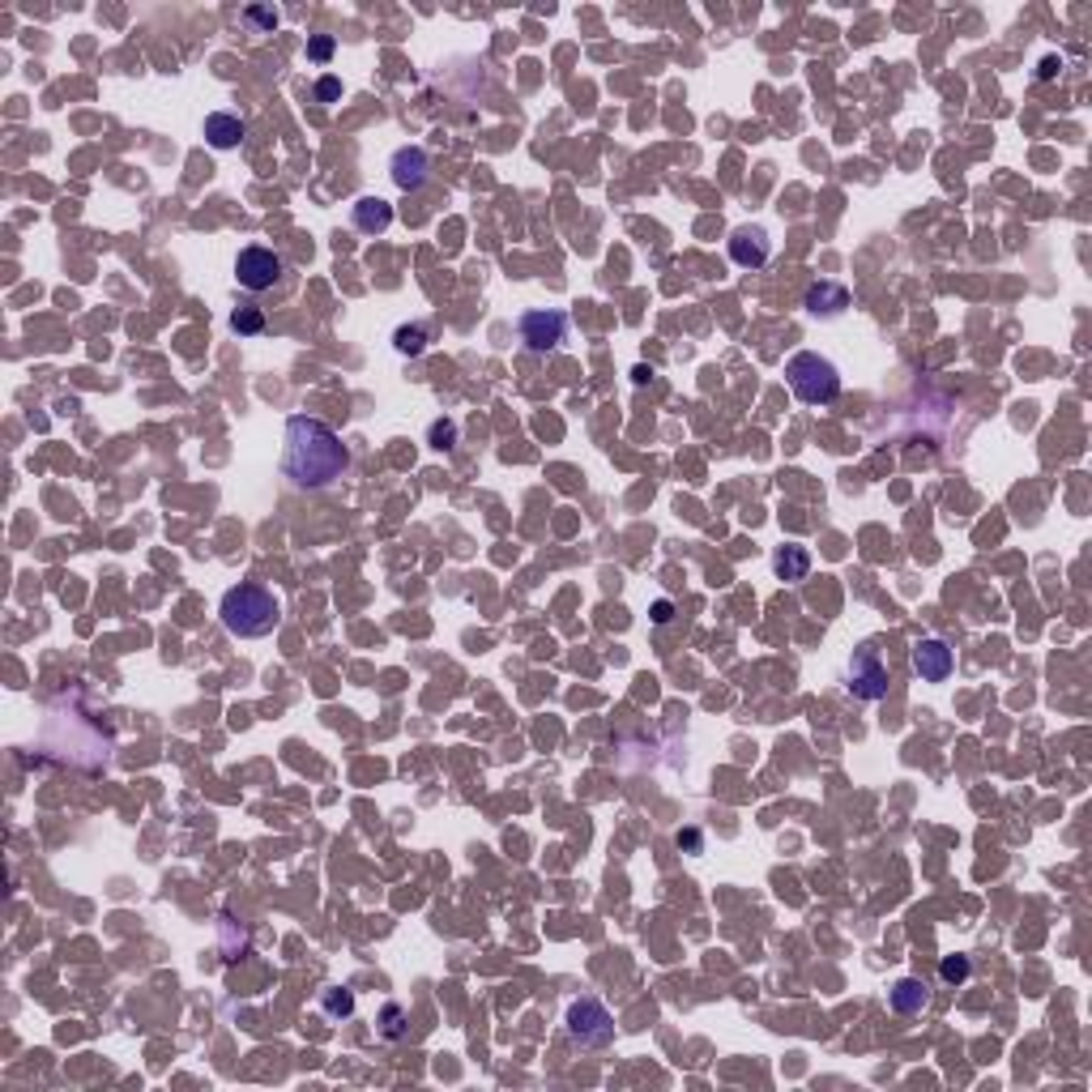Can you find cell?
<instances>
[{
    "mask_svg": "<svg viewBox=\"0 0 1092 1092\" xmlns=\"http://www.w3.org/2000/svg\"><path fill=\"white\" fill-rule=\"evenodd\" d=\"M350 470V448L325 419L290 415L282 440V474L299 491H325Z\"/></svg>",
    "mask_w": 1092,
    "mask_h": 1092,
    "instance_id": "6da1fadb",
    "label": "cell"
},
{
    "mask_svg": "<svg viewBox=\"0 0 1092 1092\" xmlns=\"http://www.w3.org/2000/svg\"><path fill=\"white\" fill-rule=\"evenodd\" d=\"M218 619H223V627L231 636L239 640H260V636H270L278 619H282V606L278 598L256 585V580H239V585H231L223 594V602H218Z\"/></svg>",
    "mask_w": 1092,
    "mask_h": 1092,
    "instance_id": "7a4b0ae2",
    "label": "cell"
},
{
    "mask_svg": "<svg viewBox=\"0 0 1092 1092\" xmlns=\"http://www.w3.org/2000/svg\"><path fill=\"white\" fill-rule=\"evenodd\" d=\"M786 380L794 388V397L803 406H828L841 397V372L833 359H823L815 350H798L786 363Z\"/></svg>",
    "mask_w": 1092,
    "mask_h": 1092,
    "instance_id": "3957f363",
    "label": "cell"
},
{
    "mask_svg": "<svg viewBox=\"0 0 1092 1092\" xmlns=\"http://www.w3.org/2000/svg\"><path fill=\"white\" fill-rule=\"evenodd\" d=\"M568 1037L576 1041L580 1050H606L615 1041V1015L606 1011L602 999H594V994H585V999H576L568 1007Z\"/></svg>",
    "mask_w": 1092,
    "mask_h": 1092,
    "instance_id": "277c9868",
    "label": "cell"
},
{
    "mask_svg": "<svg viewBox=\"0 0 1092 1092\" xmlns=\"http://www.w3.org/2000/svg\"><path fill=\"white\" fill-rule=\"evenodd\" d=\"M517 333L533 354H551V350H560V342L568 337V317L560 307H533L517 321Z\"/></svg>",
    "mask_w": 1092,
    "mask_h": 1092,
    "instance_id": "5b68a950",
    "label": "cell"
},
{
    "mask_svg": "<svg viewBox=\"0 0 1092 1092\" xmlns=\"http://www.w3.org/2000/svg\"><path fill=\"white\" fill-rule=\"evenodd\" d=\"M286 274V265L274 248H265V244H248L244 252L235 256V282L252 290V295H260V290H270L278 278Z\"/></svg>",
    "mask_w": 1092,
    "mask_h": 1092,
    "instance_id": "8992f818",
    "label": "cell"
},
{
    "mask_svg": "<svg viewBox=\"0 0 1092 1092\" xmlns=\"http://www.w3.org/2000/svg\"><path fill=\"white\" fill-rule=\"evenodd\" d=\"M888 683H892V674H888V662L880 658V649H870V645L854 649V658H849V692L858 700H884Z\"/></svg>",
    "mask_w": 1092,
    "mask_h": 1092,
    "instance_id": "52a82bcc",
    "label": "cell"
},
{
    "mask_svg": "<svg viewBox=\"0 0 1092 1092\" xmlns=\"http://www.w3.org/2000/svg\"><path fill=\"white\" fill-rule=\"evenodd\" d=\"M388 172H393V184L401 192H419L431 176V154L423 145H401V150H393V158H388Z\"/></svg>",
    "mask_w": 1092,
    "mask_h": 1092,
    "instance_id": "ba28073f",
    "label": "cell"
},
{
    "mask_svg": "<svg viewBox=\"0 0 1092 1092\" xmlns=\"http://www.w3.org/2000/svg\"><path fill=\"white\" fill-rule=\"evenodd\" d=\"M768 256H772V239L764 227H739L730 235V260L739 270H760V265H768Z\"/></svg>",
    "mask_w": 1092,
    "mask_h": 1092,
    "instance_id": "9c48e42d",
    "label": "cell"
},
{
    "mask_svg": "<svg viewBox=\"0 0 1092 1092\" xmlns=\"http://www.w3.org/2000/svg\"><path fill=\"white\" fill-rule=\"evenodd\" d=\"M952 666H956V658H952V649L943 640L931 636V640L913 645V670H917L921 683H943V678L952 674Z\"/></svg>",
    "mask_w": 1092,
    "mask_h": 1092,
    "instance_id": "30bf717a",
    "label": "cell"
},
{
    "mask_svg": "<svg viewBox=\"0 0 1092 1092\" xmlns=\"http://www.w3.org/2000/svg\"><path fill=\"white\" fill-rule=\"evenodd\" d=\"M350 223L363 235H384L388 227H393V205H388L384 197H359L350 205Z\"/></svg>",
    "mask_w": 1092,
    "mask_h": 1092,
    "instance_id": "8fae6325",
    "label": "cell"
},
{
    "mask_svg": "<svg viewBox=\"0 0 1092 1092\" xmlns=\"http://www.w3.org/2000/svg\"><path fill=\"white\" fill-rule=\"evenodd\" d=\"M803 307L811 312V317H841V312L849 307V290L841 282H811Z\"/></svg>",
    "mask_w": 1092,
    "mask_h": 1092,
    "instance_id": "7c38bea8",
    "label": "cell"
},
{
    "mask_svg": "<svg viewBox=\"0 0 1092 1092\" xmlns=\"http://www.w3.org/2000/svg\"><path fill=\"white\" fill-rule=\"evenodd\" d=\"M888 1003H892L896 1015H921V1011L931 1007V986L921 982V978H901V982L892 986Z\"/></svg>",
    "mask_w": 1092,
    "mask_h": 1092,
    "instance_id": "4fadbf2b",
    "label": "cell"
},
{
    "mask_svg": "<svg viewBox=\"0 0 1092 1092\" xmlns=\"http://www.w3.org/2000/svg\"><path fill=\"white\" fill-rule=\"evenodd\" d=\"M772 572L781 580H790V585H798V580H807V572H811V551L803 542H781L772 551Z\"/></svg>",
    "mask_w": 1092,
    "mask_h": 1092,
    "instance_id": "5bb4252c",
    "label": "cell"
},
{
    "mask_svg": "<svg viewBox=\"0 0 1092 1092\" xmlns=\"http://www.w3.org/2000/svg\"><path fill=\"white\" fill-rule=\"evenodd\" d=\"M244 120L231 115V111H209L205 115V141L213 145V150H235L239 141H244Z\"/></svg>",
    "mask_w": 1092,
    "mask_h": 1092,
    "instance_id": "9a60e30c",
    "label": "cell"
},
{
    "mask_svg": "<svg viewBox=\"0 0 1092 1092\" xmlns=\"http://www.w3.org/2000/svg\"><path fill=\"white\" fill-rule=\"evenodd\" d=\"M321 1011L329 1015V1020H346V1015H354V990L346 986H329L321 994Z\"/></svg>",
    "mask_w": 1092,
    "mask_h": 1092,
    "instance_id": "2e32d148",
    "label": "cell"
},
{
    "mask_svg": "<svg viewBox=\"0 0 1092 1092\" xmlns=\"http://www.w3.org/2000/svg\"><path fill=\"white\" fill-rule=\"evenodd\" d=\"M231 333H239V337H256V333H265V312L260 307H235L231 312Z\"/></svg>",
    "mask_w": 1092,
    "mask_h": 1092,
    "instance_id": "e0dca14e",
    "label": "cell"
},
{
    "mask_svg": "<svg viewBox=\"0 0 1092 1092\" xmlns=\"http://www.w3.org/2000/svg\"><path fill=\"white\" fill-rule=\"evenodd\" d=\"M393 346H397L401 354H423V350H427V325H401V329L393 333Z\"/></svg>",
    "mask_w": 1092,
    "mask_h": 1092,
    "instance_id": "ac0fdd59",
    "label": "cell"
},
{
    "mask_svg": "<svg viewBox=\"0 0 1092 1092\" xmlns=\"http://www.w3.org/2000/svg\"><path fill=\"white\" fill-rule=\"evenodd\" d=\"M457 435H461V427H457L453 419H435V423L427 427V444H431L435 453H448V448H457Z\"/></svg>",
    "mask_w": 1092,
    "mask_h": 1092,
    "instance_id": "d6986e66",
    "label": "cell"
},
{
    "mask_svg": "<svg viewBox=\"0 0 1092 1092\" xmlns=\"http://www.w3.org/2000/svg\"><path fill=\"white\" fill-rule=\"evenodd\" d=\"M968 974H974V960H968V956H943L939 960V978L948 982V986L968 982Z\"/></svg>",
    "mask_w": 1092,
    "mask_h": 1092,
    "instance_id": "ffe728a7",
    "label": "cell"
},
{
    "mask_svg": "<svg viewBox=\"0 0 1092 1092\" xmlns=\"http://www.w3.org/2000/svg\"><path fill=\"white\" fill-rule=\"evenodd\" d=\"M401 1033H406V1011H401V1003H384V1007H380V1037L397 1041Z\"/></svg>",
    "mask_w": 1092,
    "mask_h": 1092,
    "instance_id": "44dd1931",
    "label": "cell"
},
{
    "mask_svg": "<svg viewBox=\"0 0 1092 1092\" xmlns=\"http://www.w3.org/2000/svg\"><path fill=\"white\" fill-rule=\"evenodd\" d=\"M333 52H337V39H333V35H312V39H307V60H312V64H329Z\"/></svg>",
    "mask_w": 1092,
    "mask_h": 1092,
    "instance_id": "7402d4cb",
    "label": "cell"
},
{
    "mask_svg": "<svg viewBox=\"0 0 1092 1092\" xmlns=\"http://www.w3.org/2000/svg\"><path fill=\"white\" fill-rule=\"evenodd\" d=\"M337 99H342V82H337V78H321L317 82V103H337Z\"/></svg>",
    "mask_w": 1092,
    "mask_h": 1092,
    "instance_id": "603a6c76",
    "label": "cell"
},
{
    "mask_svg": "<svg viewBox=\"0 0 1092 1092\" xmlns=\"http://www.w3.org/2000/svg\"><path fill=\"white\" fill-rule=\"evenodd\" d=\"M248 21H256L260 31H274V27H278V13H274V9H260V5H252V9H248Z\"/></svg>",
    "mask_w": 1092,
    "mask_h": 1092,
    "instance_id": "cb8c5ba5",
    "label": "cell"
},
{
    "mask_svg": "<svg viewBox=\"0 0 1092 1092\" xmlns=\"http://www.w3.org/2000/svg\"><path fill=\"white\" fill-rule=\"evenodd\" d=\"M649 615H653V623H670V619H674V602H666V598H662V602H653V611H649Z\"/></svg>",
    "mask_w": 1092,
    "mask_h": 1092,
    "instance_id": "d4e9b609",
    "label": "cell"
},
{
    "mask_svg": "<svg viewBox=\"0 0 1092 1092\" xmlns=\"http://www.w3.org/2000/svg\"><path fill=\"white\" fill-rule=\"evenodd\" d=\"M700 845H705V841H700V833H696V828L678 833V849H692V854H700Z\"/></svg>",
    "mask_w": 1092,
    "mask_h": 1092,
    "instance_id": "484cf974",
    "label": "cell"
},
{
    "mask_svg": "<svg viewBox=\"0 0 1092 1092\" xmlns=\"http://www.w3.org/2000/svg\"><path fill=\"white\" fill-rule=\"evenodd\" d=\"M1058 68H1062V60H1054V56H1046V60H1041V68H1037V78H1041V82H1050V78H1054V73H1058Z\"/></svg>",
    "mask_w": 1092,
    "mask_h": 1092,
    "instance_id": "4316f807",
    "label": "cell"
}]
</instances>
